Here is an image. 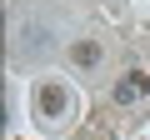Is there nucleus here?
Returning a JSON list of instances; mask_svg holds the SVG:
<instances>
[{
  "label": "nucleus",
  "mask_w": 150,
  "mask_h": 140,
  "mask_svg": "<svg viewBox=\"0 0 150 140\" xmlns=\"http://www.w3.org/2000/svg\"><path fill=\"white\" fill-rule=\"evenodd\" d=\"M75 60H80V65H95L100 60V45L95 40H80V45H75Z\"/></svg>",
  "instance_id": "obj_3"
},
{
  "label": "nucleus",
  "mask_w": 150,
  "mask_h": 140,
  "mask_svg": "<svg viewBox=\"0 0 150 140\" xmlns=\"http://www.w3.org/2000/svg\"><path fill=\"white\" fill-rule=\"evenodd\" d=\"M40 110H45V115H65V90H60V85H45V90H40Z\"/></svg>",
  "instance_id": "obj_2"
},
{
  "label": "nucleus",
  "mask_w": 150,
  "mask_h": 140,
  "mask_svg": "<svg viewBox=\"0 0 150 140\" xmlns=\"http://www.w3.org/2000/svg\"><path fill=\"white\" fill-rule=\"evenodd\" d=\"M140 95H150V75H145V70H130V75L115 80V105H130Z\"/></svg>",
  "instance_id": "obj_1"
}]
</instances>
